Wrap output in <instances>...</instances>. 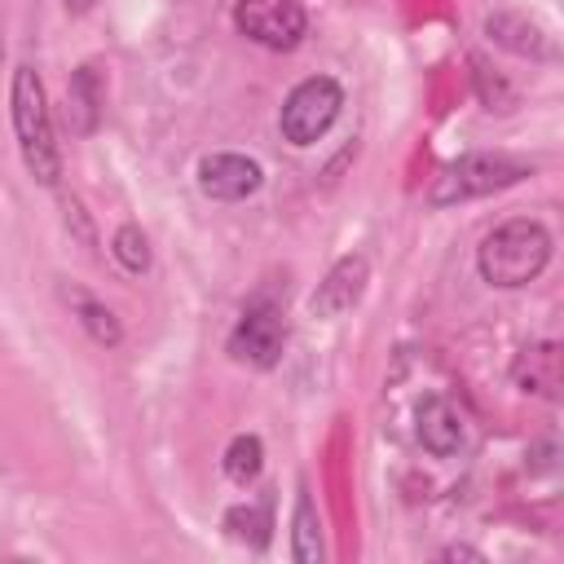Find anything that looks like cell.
<instances>
[{"mask_svg":"<svg viewBox=\"0 0 564 564\" xmlns=\"http://www.w3.org/2000/svg\"><path fill=\"white\" fill-rule=\"evenodd\" d=\"M234 26L260 44V48H295L308 31V13L300 0H238L234 4Z\"/></svg>","mask_w":564,"mask_h":564,"instance_id":"obj_6","label":"cell"},{"mask_svg":"<svg viewBox=\"0 0 564 564\" xmlns=\"http://www.w3.org/2000/svg\"><path fill=\"white\" fill-rule=\"evenodd\" d=\"M326 546H322V520H317V507L308 498V489L300 485L295 494V511H291V560L295 564H322Z\"/></svg>","mask_w":564,"mask_h":564,"instance_id":"obj_13","label":"cell"},{"mask_svg":"<svg viewBox=\"0 0 564 564\" xmlns=\"http://www.w3.org/2000/svg\"><path fill=\"white\" fill-rule=\"evenodd\" d=\"M366 282H370L366 256H344V260H335V264L326 269V278L317 282V291L308 295V313H313V317H339V313H348V308L361 300Z\"/></svg>","mask_w":564,"mask_h":564,"instance_id":"obj_8","label":"cell"},{"mask_svg":"<svg viewBox=\"0 0 564 564\" xmlns=\"http://www.w3.org/2000/svg\"><path fill=\"white\" fill-rule=\"evenodd\" d=\"M339 106H344V88L330 79V75H308L300 79L286 101H282V115H278V128H282V141L291 145H313L317 137H326V128L339 119Z\"/></svg>","mask_w":564,"mask_h":564,"instance_id":"obj_4","label":"cell"},{"mask_svg":"<svg viewBox=\"0 0 564 564\" xmlns=\"http://www.w3.org/2000/svg\"><path fill=\"white\" fill-rule=\"evenodd\" d=\"M225 529L251 546H264L269 542V511L264 507H234V511H225Z\"/></svg>","mask_w":564,"mask_h":564,"instance_id":"obj_17","label":"cell"},{"mask_svg":"<svg viewBox=\"0 0 564 564\" xmlns=\"http://www.w3.org/2000/svg\"><path fill=\"white\" fill-rule=\"evenodd\" d=\"M441 560H485L476 546H463V542H454V546H445L441 551Z\"/></svg>","mask_w":564,"mask_h":564,"instance_id":"obj_19","label":"cell"},{"mask_svg":"<svg viewBox=\"0 0 564 564\" xmlns=\"http://www.w3.org/2000/svg\"><path fill=\"white\" fill-rule=\"evenodd\" d=\"M101 110H106V84H101V66L97 62H84L70 84H66V123L75 137H93L97 123H101Z\"/></svg>","mask_w":564,"mask_h":564,"instance_id":"obj_10","label":"cell"},{"mask_svg":"<svg viewBox=\"0 0 564 564\" xmlns=\"http://www.w3.org/2000/svg\"><path fill=\"white\" fill-rule=\"evenodd\" d=\"M485 35L520 57H555V44L546 40V31L520 13H489L485 18Z\"/></svg>","mask_w":564,"mask_h":564,"instance_id":"obj_12","label":"cell"},{"mask_svg":"<svg viewBox=\"0 0 564 564\" xmlns=\"http://www.w3.org/2000/svg\"><path fill=\"white\" fill-rule=\"evenodd\" d=\"M282 344H286L282 308H278L269 295H256V300L242 308V317L234 322V330H229V357H234V361H247V366H256V370H269V366H278Z\"/></svg>","mask_w":564,"mask_h":564,"instance_id":"obj_5","label":"cell"},{"mask_svg":"<svg viewBox=\"0 0 564 564\" xmlns=\"http://www.w3.org/2000/svg\"><path fill=\"white\" fill-rule=\"evenodd\" d=\"M66 225H75V234H79V242H93V225H88V216H84V207H79V198H66Z\"/></svg>","mask_w":564,"mask_h":564,"instance_id":"obj_18","label":"cell"},{"mask_svg":"<svg viewBox=\"0 0 564 564\" xmlns=\"http://www.w3.org/2000/svg\"><path fill=\"white\" fill-rule=\"evenodd\" d=\"M93 4H97V0H66V13H75V18H79V13H88Z\"/></svg>","mask_w":564,"mask_h":564,"instance_id":"obj_20","label":"cell"},{"mask_svg":"<svg viewBox=\"0 0 564 564\" xmlns=\"http://www.w3.org/2000/svg\"><path fill=\"white\" fill-rule=\"evenodd\" d=\"M533 172L529 159L507 154V150H480V154H463L449 167H441V176L427 185V203L432 207H454L467 198H485L494 189H507L516 181H524Z\"/></svg>","mask_w":564,"mask_h":564,"instance_id":"obj_3","label":"cell"},{"mask_svg":"<svg viewBox=\"0 0 564 564\" xmlns=\"http://www.w3.org/2000/svg\"><path fill=\"white\" fill-rule=\"evenodd\" d=\"M260 185H264V172H260V163L247 159V154L220 150V154H203V159H198V189H203L207 198H216V203L251 198Z\"/></svg>","mask_w":564,"mask_h":564,"instance_id":"obj_7","label":"cell"},{"mask_svg":"<svg viewBox=\"0 0 564 564\" xmlns=\"http://www.w3.org/2000/svg\"><path fill=\"white\" fill-rule=\"evenodd\" d=\"M9 119H13L18 154H22L26 172H31V181L57 185V176H62V150H57L48 97H44V84H40L35 66H18L13 70V84H9Z\"/></svg>","mask_w":564,"mask_h":564,"instance_id":"obj_1","label":"cell"},{"mask_svg":"<svg viewBox=\"0 0 564 564\" xmlns=\"http://www.w3.org/2000/svg\"><path fill=\"white\" fill-rule=\"evenodd\" d=\"M70 308H75V317H79V326L88 330L93 344H101V348H119L123 344V326L101 300H93L84 291H70Z\"/></svg>","mask_w":564,"mask_h":564,"instance_id":"obj_14","label":"cell"},{"mask_svg":"<svg viewBox=\"0 0 564 564\" xmlns=\"http://www.w3.org/2000/svg\"><path fill=\"white\" fill-rule=\"evenodd\" d=\"M511 379H516L520 392H529V397H546V401H551V397L560 392V344H555V339L529 344V348L516 357Z\"/></svg>","mask_w":564,"mask_h":564,"instance_id":"obj_11","label":"cell"},{"mask_svg":"<svg viewBox=\"0 0 564 564\" xmlns=\"http://www.w3.org/2000/svg\"><path fill=\"white\" fill-rule=\"evenodd\" d=\"M110 251H115V260H119L128 273H145V269H150V242H145L141 225H119L115 238H110Z\"/></svg>","mask_w":564,"mask_h":564,"instance_id":"obj_16","label":"cell"},{"mask_svg":"<svg viewBox=\"0 0 564 564\" xmlns=\"http://www.w3.org/2000/svg\"><path fill=\"white\" fill-rule=\"evenodd\" d=\"M260 467H264V445H260V436L238 432V436L225 445V476H229L234 485H251V480L260 476Z\"/></svg>","mask_w":564,"mask_h":564,"instance_id":"obj_15","label":"cell"},{"mask_svg":"<svg viewBox=\"0 0 564 564\" xmlns=\"http://www.w3.org/2000/svg\"><path fill=\"white\" fill-rule=\"evenodd\" d=\"M546 264H551V234L542 220L529 216L502 220L476 247V269L489 286H507V291L529 286Z\"/></svg>","mask_w":564,"mask_h":564,"instance_id":"obj_2","label":"cell"},{"mask_svg":"<svg viewBox=\"0 0 564 564\" xmlns=\"http://www.w3.org/2000/svg\"><path fill=\"white\" fill-rule=\"evenodd\" d=\"M414 432H419V445L432 454V458H449L463 449V414L445 401V397H423L419 410H414Z\"/></svg>","mask_w":564,"mask_h":564,"instance_id":"obj_9","label":"cell"}]
</instances>
